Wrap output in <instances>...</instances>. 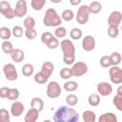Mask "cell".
<instances>
[{
  "mask_svg": "<svg viewBox=\"0 0 122 122\" xmlns=\"http://www.w3.org/2000/svg\"><path fill=\"white\" fill-rule=\"evenodd\" d=\"M50 50H53V49H56L58 46H59V41H58V39L56 38V37H52L50 41H49V43L46 45Z\"/></svg>",
  "mask_w": 122,
  "mask_h": 122,
  "instance_id": "cell-44",
  "label": "cell"
},
{
  "mask_svg": "<svg viewBox=\"0 0 122 122\" xmlns=\"http://www.w3.org/2000/svg\"><path fill=\"white\" fill-rule=\"evenodd\" d=\"M23 33H24L23 28L20 27V26H14L11 30V34L16 38H19V37L23 36Z\"/></svg>",
  "mask_w": 122,
  "mask_h": 122,
  "instance_id": "cell-38",
  "label": "cell"
},
{
  "mask_svg": "<svg viewBox=\"0 0 122 122\" xmlns=\"http://www.w3.org/2000/svg\"><path fill=\"white\" fill-rule=\"evenodd\" d=\"M24 110H25V107L23 103H21L20 101H14L10 106V113L16 117L20 116L23 113Z\"/></svg>",
  "mask_w": 122,
  "mask_h": 122,
  "instance_id": "cell-14",
  "label": "cell"
},
{
  "mask_svg": "<svg viewBox=\"0 0 122 122\" xmlns=\"http://www.w3.org/2000/svg\"><path fill=\"white\" fill-rule=\"evenodd\" d=\"M0 122H10V112L6 109H0Z\"/></svg>",
  "mask_w": 122,
  "mask_h": 122,
  "instance_id": "cell-36",
  "label": "cell"
},
{
  "mask_svg": "<svg viewBox=\"0 0 122 122\" xmlns=\"http://www.w3.org/2000/svg\"><path fill=\"white\" fill-rule=\"evenodd\" d=\"M97 92L102 96H108L112 92V87L108 82H100L96 86Z\"/></svg>",
  "mask_w": 122,
  "mask_h": 122,
  "instance_id": "cell-12",
  "label": "cell"
},
{
  "mask_svg": "<svg viewBox=\"0 0 122 122\" xmlns=\"http://www.w3.org/2000/svg\"><path fill=\"white\" fill-rule=\"evenodd\" d=\"M59 73H60L61 78L62 79H65V80H69L71 77H72L71 71L69 68H63V69H61V71H60Z\"/></svg>",
  "mask_w": 122,
  "mask_h": 122,
  "instance_id": "cell-34",
  "label": "cell"
},
{
  "mask_svg": "<svg viewBox=\"0 0 122 122\" xmlns=\"http://www.w3.org/2000/svg\"><path fill=\"white\" fill-rule=\"evenodd\" d=\"M53 71H54L53 64L51 62H50V61H46V62H44L42 64V67H41V71H40L49 79L51 77V73L53 72Z\"/></svg>",
  "mask_w": 122,
  "mask_h": 122,
  "instance_id": "cell-15",
  "label": "cell"
},
{
  "mask_svg": "<svg viewBox=\"0 0 122 122\" xmlns=\"http://www.w3.org/2000/svg\"><path fill=\"white\" fill-rule=\"evenodd\" d=\"M54 35L57 38H63V37H65L67 35V30H66V28L61 27V26L57 27L55 29V30H54Z\"/></svg>",
  "mask_w": 122,
  "mask_h": 122,
  "instance_id": "cell-35",
  "label": "cell"
},
{
  "mask_svg": "<svg viewBox=\"0 0 122 122\" xmlns=\"http://www.w3.org/2000/svg\"><path fill=\"white\" fill-rule=\"evenodd\" d=\"M98 122H117V117L113 112H106L99 116Z\"/></svg>",
  "mask_w": 122,
  "mask_h": 122,
  "instance_id": "cell-19",
  "label": "cell"
},
{
  "mask_svg": "<svg viewBox=\"0 0 122 122\" xmlns=\"http://www.w3.org/2000/svg\"><path fill=\"white\" fill-rule=\"evenodd\" d=\"M63 51V61L67 65H71L75 61V47L69 39H64L59 43Z\"/></svg>",
  "mask_w": 122,
  "mask_h": 122,
  "instance_id": "cell-2",
  "label": "cell"
},
{
  "mask_svg": "<svg viewBox=\"0 0 122 122\" xmlns=\"http://www.w3.org/2000/svg\"><path fill=\"white\" fill-rule=\"evenodd\" d=\"M30 107L40 112L44 109V101L40 97H33L30 100Z\"/></svg>",
  "mask_w": 122,
  "mask_h": 122,
  "instance_id": "cell-18",
  "label": "cell"
},
{
  "mask_svg": "<svg viewBox=\"0 0 122 122\" xmlns=\"http://www.w3.org/2000/svg\"><path fill=\"white\" fill-rule=\"evenodd\" d=\"M117 95L122 96V86H119L117 89Z\"/></svg>",
  "mask_w": 122,
  "mask_h": 122,
  "instance_id": "cell-47",
  "label": "cell"
},
{
  "mask_svg": "<svg viewBox=\"0 0 122 122\" xmlns=\"http://www.w3.org/2000/svg\"><path fill=\"white\" fill-rule=\"evenodd\" d=\"M66 103L68 106H75L78 103V97L75 94H69L66 97Z\"/></svg>",
  "mask_w": 122,
  "mask_h": 122,
  "instance_id": "cell-33",
  "label": "cell"
},
{
  "mask_svg": "<svg viewBox=\"0 0 122 122\" xmlns=\"http://www.w3.org/2000/svg\"><path fill=\"white\" fill-rule=\"evenodd\" d=\"M82 48L86 51H91L95 48V39L92 35H86L82 41Z\"/></svg>",
  "mask_w": 122,
  "mask_h": 122,
  "instance_id": "cell-13",
  "label": "cell"
},
{
  "mask_svg": "<svg viewBox=\"0 0 122 122\" xmlns=\"http://www.w3.org/2000/svg\"><path fill=\"white\" fill-rule=\"evenodd\" d=\"M1 48H2V51H3L6 54H11V52H12L13 50H14L13 45H12L11 42H10L9 40H8V41H4V42L1 44Z\"/></svg>",
  "mask_w": 122,
  "mask_h": 122,
  "instance_id": "cell-26",
  "label": "cell"
},
{
  "mask_svg": "<svg viewBox=\"0 0 122 122\" xmlns=\"http://www.w3.org/2000/svg\"><path fill=\"white\" fill-rule=\"evenodd\" d=\"M19 91L15 88H12V89H10L9 91V93H8V96L7 98L9 100H12V101H16V99L19 97Z\"/></svg>",
  "mask_w": 122,
  "mask_h": 122,
  "instance_id": "cell-32",
  "label": "cell"
},
{
  "mask_svg": "<svg viewBox=\"0 0 122 122\" xmlns=\"http://www.w3.org/2000/svg\"><path fill=\"white\" fill-rule=\"evenodd\" d=\"M9 91H10V88H8V87L1 88L0 89V97L1 98H7L8 93H9Z\"/></svg>",
  "mask_w": 122,
  "mask_h": 122,
  "instance_id": "cell-45",
  "label": "cell"
},
{
  "mask_svg": "<svg viewBox=\"0 0 122 122\" xmlns=\"http://www.w3.org/2000/svg\"><path fill=\"white\" fill-rule=\"evenodd\" d=\"M34 81L36 83H38V84H45L48 81V78L41 71H39V72L35 73V75H34Z\"/></svg>",
  "mask_w": 122,
  "mask_h": 122,
  "instance_id": "cell-37",
  "label": "cell"
},
{
  "mask_svg": "<svg viewBox=\"0 0 122 122\" xmlns=\"http://www.w3.org/2000/svg\"><path fill=\"white\" fill-rule=\"evenodd\" d=\"M71 71L72 76H74V77H80V76L84 75L85 73H87V71H88V66H87L86 63L81 62V61H78L76 63H73Z\"/></svg>",
  "mask_w": 122,
  "mask_h": 122,
  "instance_id": "cell-6",
  "label": "cell"
},
{
  "mask_svg": "<svg viewBox=\"0 0 122 122\" xmlns=\"http://www.w3.org/2000/svg\"><path fill=\"white\" fill-rule=\"evenodd\" d=\"M14 10V15L16 17H23L27 14L28 9H27V2L25 0H18L15 4V8L13 9Z\"/></svg>",
  "mask_w": 122,
  "mask_h": 122,
  "instance_id": "cell-10",
  "label": "cell"
},
{
  "mask_svg": "<svg viewBox=\"0 0 122 122\" xmlns=\"http://www.w3.org/2000/svg\"><path fill=\"white\" fill-rule=\"evenodd\" d=\"M25 35L28 39L33 40L37 36V31L35 30V29H28L25 30Z\"/></svg>",
  "mask_w": 122,
  "mask_h": 122,
  "instance_id": "cell-43",
  "label": "cell"
},
{
  "mask_svg": "<svg viewBox=\"0 0 122 122\" xmlns=\"http://www.w3.org/2000/svg\"><path fill=\"white\" fill-rule=\"evenodd\" d=\"M90 8L88 5H81L78 8L77 13H76V21L77 23L81 24V25H85L90 18Z\"/></svg>",
  "mask_w": 122,
  "mask_h": 122,
  "instance_id": "cell-4",
  "label": "cell"
},
{
  "mask_svg": "<svg viewBox=\"0 0 122 122\" xmlns=\"http://www.w3.org/2000/svg\"><path fill=\"white\" fill-rule=\"evenodd\" d=\"M0 13H2L7 19H12L15 17L14 10L8 1H0Z\"/></svg>",
  "mask_w": 122,
  "mask_h": 122,
  "instance_id": "cell-9",
  "label": "cell"
},
{
  "mask_svg": "<svg viewBox=\"0 0 122 122\" xmlns=\"http://www.w3.org/2000/svg\"><path fill=\"white\" fill-rule=\"evenodd\" d=\"M38 118H39V112L30 108L25 114L24 121L25 122H36Z\"/></svg>",
  "mask_w": 122,
  "mask_h": 122,
  "instance_id": "cell-16",
  "label": "cell"
},
{
  "mask_svg": "<svg viewBox=\"0 0 122 122\" xmlns=\"http://www.w3.org/2000/svg\"><path fill=\"white\" fill-rule=\"evenodd\" d=\"M108 34L112 38H115L119 34V28L118 27H109L108 28Z\"/></svg>",
  "mask_w": 122,
  "mask_h": 122,
  "instance_id": "cell-42",
  "label": "cell"
},
{
  "mask_svg": "<svg viewBox=\"0 0 122 122\" xmlns=\"http://www.w3.org/2000/svg\"><path fill=\"white\" fill-rule=\"evenodd\" d=\"M53 121L54 122H78L79 114L72 108H70L67 106H61L54 112Z\"/></svg>",
  "mask_w": 122,
  "mask_h": 122,
  "instance_id": "cell-1",
  "label": "cell"
},
{
  "mask_svg": "<svg viewBox=\"0 0 122 122\" xmlns=\"http://www.w3.org/2000/svg\"><path fill=\"white\" fill-rule=\"evenodd\" d=\"M11 36V30L8 27L0 28V38L4 41H8Z\"/></svg>",
  "mask_w": 122,
  "mask_h": 122,
  "instance_id": "cell-24",
  "label": "cell"
},
{
  "mask_svg": "<svg viewBox=\"0 0 122 122\" xmlns=\"http://www.w3.org/2000/svg\"><path fill=\"white\" fill-rule=\"evenodd\" d=\"M53 37V34L50 31H46V32H43L41 34V42L45 45H47L49 43V41Z\"/></svg>",
  "mask_w": 122,
  "mask_h": 122,
  "instance_id": "cell-41",
  "label": "cell"
},
{
  "mask_svg": "<svg viewBox=\"0 0 122 122\" xmlns=\"http://www.w3.org/2000/svg\"><path fill=\"white\" fill-rule=\"evenodd\" d=\"M110 57V61L112 66H118L121 62V54L118 51H113L112 52L111 55H109Z\"/></svg>",
  "mask_w": 122,
  "mask_h": 122,
  "instance_id": "cell-22",
  "label": "cell"
},
{
  "mask_svg": "<svg viewBox=\"0 0 122 122\" xmlns=\"http://www.w3.org/2000/svg\"><path fill=\"white\" fill-rule=\"evenodd\" d=\"M121 21H122L121 12L114 10V11L111 12V14L108 18V25H109V27H119Z\"/></svg>",
  "mask_w": 122,
  "mask_h": 122,
  "instance_id": "cell-11",
  "label": "cell"
},
{
  "mask_svg": "<svg viewBox=\"0 0 122 122\" xmlns=\"http://www.w3.org/2000/svg\"><path fill=\"white\" fill-rule=\"evenodd\" d=\"M43 23L46 27H59L62 23V19L53 8H50L44 14Z\"/></svg>",
  "mask_w": 122,
  "mask_h": 122,
  "instance_id": "cell-3",
  "label": "cell"
},
{
  "mask_svg": "<svg viewBox=\"0 0 122 122\" xmlns=\"http://www.w3.org/2000/svg\"><path fill=\"white\" fill-rule=\"evenodd\" d=\"M63 88H64V90L67 91V92H73V91L77 90L78 84H77L75 81H67V82L64 83Z\"/></svg>",
  "mask_w": 122,
  "mask_h": 122,
  "instance_id": "cell-29",
  "label": "cell"
},
{
  "mask_svg": "<svg viewBox=\"0 0 122 122\" xmlns=\"http://www.w3.org/2000/svg\"><path fill=\"white\" fill-rule=\"evenodd\" d=\"M82 117H83L84 122H95V120H96L95 112H92V111H90V110H87V111L83 112Z\"/></svg>",
  "mask_w": 122,
  "mask_h": 122,
  "instance_id": "cell-20",
  "label": "cell"
},
{
  "mask_svg": "<svg viewBox=\"0 0 122 122\" xmlns=\"http://www.w3.org/2000/svg\"><path fill=\"white\" fill-rule=\"evenodd\" d=\"M61 19L62 20H64V21H66V22H70V21H71L73 18H74V13H73V11L71 10H63V12L61 13Z\"/></svg>",
  "mask_w": 122,
  "mask_h": 122,
  "instance_id": "cell-25",
  "label": "cell"
},
{
  "mask_svg": "<svg viewBox=\"0 0 122 122\" xmlns=\"http://www.w3.org/2000/svg\"><path fill=\"white\" fill-rule=\"evenodd\" d=\"M88 103L90 106L92 107H96L100 104V96L98 93H91L89 95V98H88Z\"/></svg>",
  "mask_w": 122,
  "mask_h": 122,
  "instance_id": "cell-21",
  "label": "cell"
},
{
  "mask_svg": "<svg viewBox=\"0 0 122 122\" xmlns=\"http://www.w3.org/2000/svg\"><path fill=\"white\" fill-rule=\"evenodd\" d=\"M99 63H100V66L103 67V68H110V67H112V64H111L109 55H103L100 58Z\"/></svg>",
  "mask_w": 122,
  "mask_h": 122,
  "instance_id": "cell-39",
  "label": "cell"
},
{
  "mask_svg": "<svg viewBox=\"0 0 122 122\" xmlns=\"http://www.w3.org/2000/svg\"><path fill=\"white\" fill-rule=\"evenodd\" d=\"M70 4L72 6H77L81 4V0H70Z\"/></svg>",
  "mask_w": 122,
  "mask_h": 122,
  "instance_id": "cell-46",
  "label": "cell"
},
{
  "mask_svg": "<svg viewBox=\"0 0 122 122\" xmlns=\"http://www.w3.org/2000/svg\"><path fill=\"white\" fill-rule=\"evenodd\" d=\"M89 8H90L91 13L96 14V13H99V12L101 11V10H102V5H101V3L98 2V1H93V2H92V3L89 5Z\"/></svg>",
  "mask_w": 122,
  "mask_h": 122,
  "instance_id": "cell-23",
  "label": "cell"
},
{
  "mask_svg": "<svg viewBox=\"0 0 122 122\" xmlns=\"http://www.w3.org/2000/svg\"><path fill=\"white\" fill-rule=\"evenodd\" d=\"M43 122H51V120H49V119H47V120H44Z\"/></svg>",
  "mask_w": 122,
  "mask_h": 122,
  "instance_id": "cell-48",
  "label": "cell"
},
{
  "mask_svg": "<svg viewBox=\"0 0 122 122\" xmlns=\"http://www.w3.org/2000/svg\"><path fill=\"white\" fill-rule=\"evenodd\" d=\"M10 57H11V60L16 62V63H20L24 60L25 58V53L22 50L20 49H14L13 51L11 52L10 54Z\"/></svg>",
  "mask_w": 122,
  "mask_h": 122,
  "instance_id": "cell-17",
  "label": "cell"
},
{
  "mask_svg": "<svg viewBox=\"0 0 122 122\" xmlns=\"http://www.w3.org/2000/svg\"><path fill=\"white\" fill-rule=\"evenodd\" d=\"M70 36L71 39L73 40H78L81 38L82 36V30L79 28H73L71 29V30L70 31Z\"/></svg>",
  "mask_w": 122,
  "mask_h": 122,
  "instance_id": "cell-31",
  "label": "cell"
},
{
  "mask_svg": "<svg viewBox=\"0 0 122 122\" xmlns=\"http://www.w3.org/2000/svg\"><path fill=\"white\" fill-rule=\"evenodd\" d=\"M61 94V87L56 81H51L47 86V95L50 98H57Z\"/></svg>",
  "mask_w": 122,
  "mask_h": 122,
  "instance_id": "cell-5",
  "label": "cell"
},
{
  "mask_svg": "<svg viewBox=\"0 0 122 122\" xmlns=\"http://www.w3.org/2000/svg\"><path fill=\"white\" fill-rule=\"evenodd\" d=\"M3 71H4L6 79L9 81H14L18 78V73L13 64H10V63L6 64L3 67Z\"/></svg>",
  "mask_w": 122,
  "mask_h": 122,
  "instance_id": "cell-8",
  "label": "cell"
},
{
  "mask_svg": "<svg viewBox=\"0 0 122 122\" xmlns=\"http://www.w3.org/2000/svg\"><path fill=\"white\" fill-rule=\"evenodd\" d=\"M33 71H34V68L30 63H27L22 67V73L24 76H30L32 75Z\"/></svg>",
  "mask_w": 122,
  "mask_h": 122,
  "instance_id": "cell-28",
  "label": "cell"
},
{
  "mask_svg": "<svg viewBox=\"0 0 122 122\" xmlns=\"http://www.w3.org/2000/svg\"><path fill=\"white\" fill-rule=\"evenodd\" d=\"M112 103L114 105V107L118 110V111H122V96L119 95H115L112 98Z\"/></svg>",
  "mask_w": 122,
  "mask_h": 122,
  "instance_id": "cell-40",
  "label": "cell"
},
{
  "mask_svg": "<svg viewBox=\"0 0 122 122\" xmlns=\"http://www.w3.org/2000/svg\"><path fill=\"white\" fill-rule=\"evenodd\" d=\"M110 79L113 84L122 83V70L118 66H112L109 70Z\"/></svg>",
  "mask_w": 122,
  "mask_h": 122,
  "instance_id": "cell-7",
  "label": "cell"
},
{
  "mask_svg": "<svg viewBox=\"0 0 122 122\" xmlns=\"http://www.w3.org/2000/svg\"><path fill=\"white\" fill-rule=\"evenodd\" d=\"M46 4L45 0H31L30 6L34 10H41Z\"/></svg>",
  "mask_w": 122,
  "mask_h": 122,
  "instance_id": "cell-27",
  "label": "cell"
},
{
  "mask_svg": "<svg viewBox=\"0 0 122 122\" xmlns=\"http://www.w3.org/2000/svg\"><path fill=\"white\" fill-rule=\"evenodd\" d=\"M24 27L26 28V30L28 29H34V26H35V20L33 17L31 16H28L24 19Z\"/></svg>",
  "mask_w": 122,
  "mask_h": 122,
  "instance_id": "cell-30",
  "label": "cell"
}]
</instances>
